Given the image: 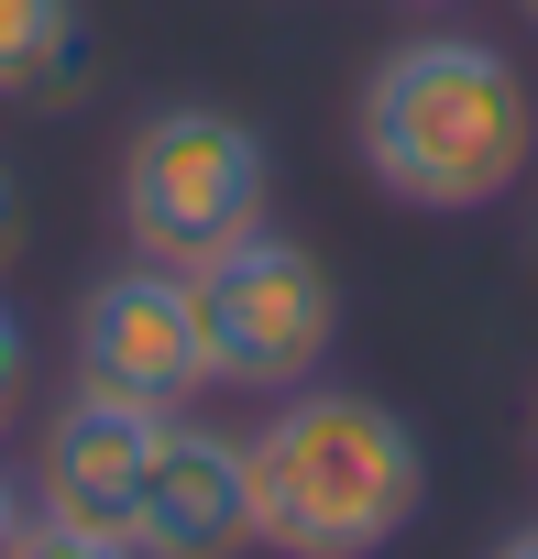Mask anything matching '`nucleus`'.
<instances>
[{"label": "nucleus", "mask_w": 538, "mask_h": 559, "mask_svg": "<svg viewBox=\"0 0 538 559\" xmlns=\"http://www.w3.org/2000/svg\"><path fill=\"white\" fill-rule=\"evenodd\" d=\"M242 472H253V548L276 559H385L429 493L418 428L385 395H352L319 373L264 406V428L242 439Z\"/></svg>", "instance_id": "1"}, {"label": "nucleus", "mask_w": 538, "mask_h": 559, "mask_svg": "<svg viewBox=\"0 0 538 559\" xmlns=\"http://www.w3.org/2000/svg\"><path fill=\"white\" fill-rule=\"evenodd\" d=\"M363 176L407 209H494L538 165V99L483 34H418L363 78Z\"/></svg>", "instance_id": "2"}, {"label": "nucleus", "mask_w": 538, "mask_h": 559, "mask_svg": "<svg viewBox=\"0 0 538 559\" xmlns=\"http://www.w3.org/2000/svg\"><path fill=\"white\" fill-rule=\"evenodd\" d=\"M187 297H198V341H209V384H253V395H286L330 362L341 341V297H330V263L286 230H242L209 263H187Z\"/></svg>", "instance_id": "3"}, {"label": "nucleus", "mask_w": 538, "mask_h": 559, "mask_svg": "<svg viewBox=\"0 0 538 559\" xmlns=\"http://www.w3.org/2000/svg\"><path fill=\"white\" fill-rule=\"evenodd\" d=\"M264 187H276V165H264L253 121L209 110V99H176L132 132L121 154V230L143 263H209L220 241H242L264 219Z\"/></svg>", "instance_id": "4"}, {"label": "nucleus", "mask_w": 538, "mask_h": 559, "mask_svg": "<svg viewBox=\"0 0 538 559\" xmlns=\"http://www.w3.org/2000/svg\"><path fill=\"white\" fill-rule=\"evenodd\" d=\"M78 384L132 395L154 417H176L187 395H209V341H198V297L176 263H132L78 308Z\"/></svg>", "instance_id": "5"}, {"label": "nucleus", "mask_w": 538, "mask_h": 559, "mask_svg": "<svg viewBox=\"0 0 538 559\" xmlns=\"http://www.w3.org/2000/svg\"><path fill=\"white\" fill-rule=\"evenodd\" d=\"M231 548H253L242 439L165 417L143 450V493H132V559H231Z\"/></svg>", "instance_id": "6"}, {"label": "nucleus", "mask_w": 538, "mask_h": 559, "mask_svg": "<svg viewBox=\"0 0 538 559\" xmlns=\"http://www.w3.org/2000/svg\"><path fill=\"white\" fill-rule=\"evenodd\" d=\"M154 428H165L154 406L78 384V395L56 406V428H45V461H34L45 515L100 526V537H132V493H143V450H154Z\"/></svg>", "instance_id": "7"}, {"label": "nucleus", "mask_w": 538, "mask_h": 559, "mask_svg": "<svg viewBox=\"0 0 538 559\" xmlns=\"http://www.w3.org/2000/svg\"><path fill=\"white\" fill-rule=\"evenodd\" d=\"M78 88V0H0V99Z\"/></svg>", "instance_id": "8"}, {"label": "nucleus", "mask_w": 538, "mask_h": 559, "mask_svg": "<svg viewBox=\"0 0 538 559\" xmlns=\"http://www.w3.org/2000/svg\"><path fill=\"white\" fill-rule=\"evenodd\" d=\"M0 559H132V537H100V526H67V515H23Z\"/></svg>", "instance_id": "9"}, {"label": "nucleus", "mask_w": 538, "mask_h": 559, "mask_svg": "<svg viewBox=\"0 0 538 559\" xmlns=\"http://www.w3.org/2000/svg\"><path fill=\"white\" fill-rule=\"evenodd\" d=\"M23 373H34V352H23V319L0 308V428H12V406H23Z\"/></svg>", "instance_id": "10"}, {"label": "nucleus", "mask_w": 538, "mask_h": 559, "mask_svg": "<svg viewBox=\"0 0 538 559\" xmlns=\"http://www.w3.org/2000/svg\"><path fill=\"white\" fill-rule=\"evenodd\" d=\"M12 252H23V187L0 176V263H12Z\"/></svg>", "instance_id": "11"}, {"label": "nucleus", "mask_w": 538, "mask_h": 559, "mask_svg": "<svg viewBox=\"0 0 538 559\" xmlns=\"http://www.w3.org/2000/svg\"><path fill=\"white\" fill-rule=\"evenodd\" d=\"M12 526H23V483L0 472V548H12Z\"/></svg>", "instance_id": "12"}, {"label": "nucleus", "mask_w": 538, "mask_h": 559, "mask_svg": "<svg viewBox=\"0 0 538 559\" xmlns=\"http://www.w3.org/2000/svg\"><path fill=\"white\" fill-rule=\"evenodd\" d=\"M494 559H538V526H516V537H505V548H494Z\"/></svg>", "instance_id": "13"}, {"label": "nucleus", "mask_w": 538, "mask_h": 559, "mask_svg": "<svg viewBox=\"0 0 538 559\" xmlns=\"http://www.w3.org/2000/svg\"><path fill=\"white\" fill-rule=\"evenodd\" d=\"M527 23H538V0H527Z\"/></svg>", "instance_id": "14"}]
</instances>
